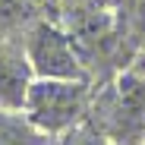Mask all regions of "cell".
I'll use <instances>...</instances> for the list:
<instances>
[{
  "label": "cell",
  "mask_w": 145,
  "mask_h": 145,
  "mask_svg": "<svg viewBox=\"0 0 145 145\" xmlns=\"http://www.w3.org/2000/svg\"><path fill=\"white\" fill-rule=\"evenodd\" d=\"M88 104L85 79H32L22 114L47 136H63L82 120Z\"/></svg>",
  "instance_id": "1"
},
{
  "label": "cell",
  "mask_w": 145,
  "mask_h": 145,
  "mask_svg": "<svg viewBox=\"0 0 145 145\" xmlns=\"http://www.w3.org/2000/svg\"><path fill=\"white\" fill-rule=\"evenodd\" d=\"M25 60L35 72V79H85L76 47L69 44V38L60 29L47 25V22H41L32 32L25 44Z\"/></svg>",
  "instance_id": "2"
},
{
  "label": "cell",
  "mask_w": 145,
  "mask_h": 145,
  "mask_svg": "<svg viewBox=\"0 0 145 145\" xmlns=\"http://www.w3.org/2000/svg\"><path fill=\"white\" fill-rule=\"evenodd\" d=\"M29 60L25 54L16 51H0V107L3 110H22L25 101V88H29Z\"/></svg>",
  "instance_id": "3"
},
{
  "label": "cell",
  "mask_w": 145,
  "mask_h": 145,
  "mask_svg": "<svg viewBox=\"0 0 145 145\" xmlns=\"http://www.w3.org/2000/svg\"><path fill=\"white\" fill-rule=\"evenodd\" d=\"M0 145H51V136L41 133L22 110L0 107Z\"/></svg>",
  "instance_id": "4"
},
{
  "label": "cell",
  "mask_w": 145,
  "mask_h": 145,
  "mask_svg": "<svg viewBox=\"0 0 145 145\" xmlns=\"http://www.w3.org/2000/svg\"><path fill=\"white\" fill-rule=\"evenodd\" d=\"M66 145H98V142H95L91 136H76V139L69 136V142H66Z\"/></svg>",
  "instance_id": "5"
}]
</instances>
